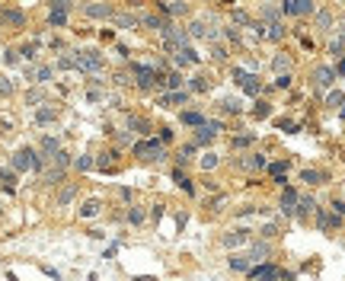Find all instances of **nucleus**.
Instances as JSON below:
<instances>
[{"label": "nucleus", "instance_id": "1", "mask_svg": "<svg viewBox=\"0 0 345 281\" xmlns=\"http://www.w3.org/2000/svg\"><path fill=\"white\" fill-rule=\"evenodd\" d=\"M74 67L77 70H102V54L99 51H74Z\"/></svg>", "mask_w": 345, "mask_h": 281}, {"label": "nucleus", "instance_id": "2", "mask_svg": "<svg viewBox=\"0 0 345 281\" xmlns=\"http://www.w3.org/2000/svg\"><path fill=\"white\" fill-rule=\"evenodd\" d=\"M163 48H166L169 54H179L189 48V35H185V29H169L166 35H163Z\"/></svg>", "mask_w": 345, "mask_h": 281}, {"label": "nucleus", "instance_id": "3", "mask_svg": "<svg viewBox=\"0 0 345 281\" xmlns=\"http://www.w3.org/2000/svg\"><path fill=\"white\" fill-rule=\"evenodd\" d=\"M134 153H138L141 160H147V163H153V160H163V144L160 141H141V144L134 147Z\"/></svg>", "mask_w": 345, "mask_h": 281}, {"label": "nucleus", "instance_id": "4", "mask_svg": "<svg viewBox=\"0 0 345 281\" xmlns=\"http://www.w3.org/2000/svg\"><path fill=\"white\" fill-rule=\"evenodd\" d=\"M233 80H237V83L243 86L249 96H256V93L262 90V86H259V77H256V74H246L243 67H233Z\"/></svg>", "mask_w": 345, "mask_h": 281}, {"label": "nucleus", "instance_id": "5", "mask_svg": "<svg viewBox=\"0 0 345 281\" xmlns=\"http://www.w3.org/2000/svg\"><path fill=\"white\" fill-rule=\"evenodd\" d=\"M246 240H249V230L237 227V230H230V233L221 236V246L224 249H237V246H246Z\"/></svg>", "mask_w": 345, "mask_h": 281}, {"label": "nucleus", "instance_id": "6", "mask_svg": "<svg viewBox=\"0 0 345 281\" xmlns=\"http://www.w3.org/2000/svg\"><path fill=\"white\" fill-rule=\"evenodd\" d=\"M332 80H336V70H332V67H316L313 70V83L320 86V90H329Z\"/></svg>", "mask_w": 345, "mask_h": 281}, {"label": "nucleus", "instance_id": "7", "mask_svg": "<svg viewBox=\"0 0 345 281\" xmlns=\"http://www.w3.org/2000/svg\"><path fill=\"white\" fill-rule=\"evenodd\" d=\"M83 13L90 16V19H109V16H115L109 3H86V7H83Z\"/></svg>", "mask_w": 345, "mask_h": 281}, {"label": "nucleus", "instance_id": "8", "mask_svg": "<svg viewBox=\"0 0 345 281\" xmlns=\"http://www.w3.org/2000/svg\"><path fill=\"white\" fill-rule=\"evenodd\" d=\"M67 10H70V3H64V0H58V3H51V26H64L67 23Z\"/></svg>", "mask_w": 345, "mask_h": 281}, {"label": "nucleus", "instance_id": "9", "mask_svg": "<svg viewBox=\"0 0 345 281\" xmlns=\"http://www.w3.org/2000/svg\"><path fill=\"white\" fill-rule=\"evenodd\" d=\"M284 13H291V16L313 13V3H310V0H288V3H284Z\"/></svg>", "mask_w": 345, "mask_h": 281}, {"label": "nucleus", "instance_id": "10", "mask_svg": "<svg viewBox=\"0 0 345 281\" xmlns=\"http://www.w3.org/2000/svg\"><path fill=\"white\" fill-rule=\"evenodd\" d=\"M217 131H221V122H208V125H201L198 134H195V144H208V141H211Z\"/></svg>", "mask_w": 345, "mask_h": 281}, {"label": "nucleus", "instance_id": "11", "mask_svg": "<svg viewBox=\"0 0 345 281\" xmlns=\"http://www.w3.org/2000/svg\"><path fill=\"white\" fill-rule=\"evenodd\" d=\"M134 77H138V86H141V90H150V86L157 83V74H153L150 67H134Z\"/></svg>", "mask_w": 345, "mask_h": 281}, {"label": "nucleus", "instance_id": "12", "mask_svg": "<svg viewBox=\"0 0 345 281\" xmlns=\"http://www.w3.org/2000/svg\"><path fill=\"white\" fill-rule=\"evenodd\" d=\"M141 26H147V29H160L163 35H166V32L173 29V26H169V23H163L160 16H150V13H147V16H141Z\"/></svg>", "mask_w": 345, "mask_h": 281}, {"label": "nucleus", "instance_id": "13", "mask_svg": "<svg viewBox=\"0 0 345 281\" xmlns=\"http://www.w3.org/2000/svg\"><path fill=\"white\" fill-rule=\"evenodd\" d=\"M185 35L189 38H208V23L205 19H192L189 29H185Z\"/></svg>", "mask_w": 345, "mask_h": 281}, {"label": "nucleus", "instance_id": "14", "mask_svg": "<svg viewBox=\"0 0 345 281\" xmlns=\"http://www.w3.org/2000/svg\"><path fill=\"white\" fill-rule=\"evenodd\" d=\"M281 211H284V214H294V211H297V192H294V189H284V195H281Z\"/></svg>", "mask_w": 345, "mask_h": 281}, {"label": "nucleus", "instance_id": "15", "mask_svg": "<svg viewBox=\"0 0 345 281\" xmlns=\"http://www.w3.org/2000/svg\"><path fill=\"white\" fill-rule=\"evenodd\" d=\"M160 10H163V13H169V16H185V13H189V3L173 0V3H160Z\"/></svg>", "mask_w": 345, "mask_h": 281}, {"label": "nucleus", "instance_id": "16", "mask_svg": "<svg viewBox=\"0 0 345 281\" xmlns=\"http://www.w3.org/2000/svg\"><path fill=\"white\" fill-rule=\"evenodd\" d=\"M61 150V144H58V137H42V157H54V153Z\"/></svg>", "mask_w": 345, "mask_h": 281}, {"label": "nucleus", "instance_id": "17", "mask_svg": "<svg viewBox=\"0 0 345 281\" xmlns=\"http://www.w3.org/2000/svg\"><path fill=\"white\" fill-rule=\"evenodd\" d=\"M173 58H176V64H179V67H185V64H195V61L201 58V54H198V51H192V48H185V51L173 54Z\"/></svg>", "mask_w": 345, "mask_h": 281}, {"label": "nucleus", "instance_id": "18", "mask_svg": "<svg viewBox=\"0 0 345 281\" xmlns=\"http://www.w3.org/2000/svg\"><path fill=\"white\" fill-rule=\"evenodd\" d=\"M3 23H7V26H23L26 23L23 10H3Z\"/></svg>", "mask_w": 345, "mask_h": 281}, {"label": "nucleus", "instance_id": "19", "mask_svg": "<svg viewBox=\"0 0 345 281\" xmlns=\"http://www.w3.org/2000/svg\"><path fill=\"white\" fill-rule=\"evenodd\" d=\"M246 259H249V262H253V259H268V243H253L249 252H246Z\"/></svg>", "mask_w": 345, "mask_h": 281}, {"label": "nucleus", "instance_id": "20", "mask_svg": "<svg viewBox=\"0 0 345 281\" xmlns=\"http://www.w3.org/2000/svg\"><path fill=\"white\" fill-rule=\"evenodd\" d=\"M61 179H64V169H58V166H51V169L42 173V182L45 185H54V182H61Z\"/></svg>", "mask_w": 345, "mask_h": 281}, {"label": "nucleus", "instance_id": "21", "mask_svg": "<svg viewBox=\"0 0 345 281\" xmlns=\"http://www.w3.org/2000/svg\"><path fill=\"white\" fill-rule=\"evenodd\" d=\"M74 195H77V185H64V189L58 192V208L70 205V201H74Z\"/></svg>", "mask_w": 345, "mask_h": 281}, {"label": "nucleus", "instance_id": "22", "mask_svg": "<svg viewBox=\"0 0 345 281\" xmlns=\"http://www.w3.org/2000/svg\"><path fill=\"white\" fill-rule=\"evenodd\" d=\"M115 23L122 26V29H134V26H138L141 19H138L134 13H118V16H115Z\"/></svg>", "mask_w": 345, "mask_h": 281}, {"label": "nucleus", "instance_id": "23", "mask_svg": "<svg viewBox=\"0 0 345 281\" xmlns=\"http://www.w3.org/2000/svg\"><path fill=\"white\" fill-rule=\"evenodd\" d=\"M249 275H253V281H272V278H275V268H272V265H262V268H253Z\"/></svg>", "mask_w": 345, "mask_h": 281}, {"label": "nucleus", "instance_id": "24", "mask_svg": "<svg viewBox=\"0 0 345 281\" xmlns=\"http://www.w3.org/2000/svg\"><path fill=\"white\" fill-rule=\"evenodd\" d=\"M316 224H320L323 230H329V227H339V217H336V214H326V211H320V214H316Z\"/></svg>", "mask_w": 345, "mask_h": 281}, {"label": "nucleus", "instance_id": "25", "mask_svg": "<svg viewBox=\"0 0 345 281\" xmlns=\"http://www.w3.org/2000/svg\"><path fill=\"white\" fill-rule=\"evenodd\" d=\"M99 198H90V201H83V208H80V214H83V217H96V214H99Z\"/></svg>", "mask_w": 345, "mask_h": 281}, {"label": "nucleus", "instance_id": "26", "mask_svg": "<svg viewBox=\"0 0 345 281\" xmlns=\"http://www.w3.org/2000/svg\"><path fill=\"white\" fill-rule=\"evenodd\" d=\"M189 86L201 93V90H208V86H211V77H208V74H195V77L189 80Z\"/></svg>", "mask_w": 345, "mask_h": 281}, {"label": "nucleus", "instance_id": "27", "mask_svg": "<svg viewBox=\"0 0 345 281\" xmlns=\"http://www.w3.org/2000/svg\"><path fill=\"white\" fill-rule=\"evenodd\" d=\"M313 205H316V201H313L310 195H300V198H297V214H300V217H304V214H310V211H313Z\"/></svg>", "mask_w": 345, "mask_h": 281}, {"label": "nucleus", "instance_id": "28", "mask_svg": "<svg viewBox=\"0 0 345 281\" xmlns=\"http://www.w3.org/2000/svg\"><path fill=\"white\" fill-rule=\"evenodd\" d=\"M249 265H253V262H249L246 256H233V259H230V268H233V272H249Z\"/></svg>", "mask_w": 345, "mask_h": 281}, {"label": "nucleus", "instance_id": "29", "mask_svg": "<svg viewBox=\"0 0 345 281\" xmlns=\"http://www.w3.org/2000/svg\"><path fill=\"white\" fill-rule=\"evenodd\" d=\"M185 99H189V93H166V96L160 99V106H169V102H173V106H176V102H185Z\"/></svg>", "mask_w": 345, "mask_h": 281}, {"label": "nucleus", "instance_id": "30", "mask_svg": "<svg viewBox=\"0 0 345 281\" xmlns=\"http://www.w3.org/2000/svg\"><path fill=\"white\" fill-rule=\"evenodd\" d=\"M54 118H58L54 109H38V112H35V122L38 125H48V122H54Z\"/></svg>", "mask_w": 345, "mask_h": 281}, {"label": "nucleus", "instance_id": "31", "mask_svg": "<svg viewBox=\"0 0 345 281\" xmlns=\"http://www.w3.org/2000/svg\"><path fill=\"white\" fill-rule=\"evenodd\" d=\"M221 109L224 112H240L243 106H240V99H233V96H221Z\"/></svg>", "mask_w": 345, "mask_h": 281}, {"label": "nucleus", "instance_id": "32", "mask_svg": "<svg viewBox=\"0 0 345 281\" xmlns=\"http://www.w3.org/2000/svg\"><path fill=\"white\" fill-rule=\"evenodd\" d=\"M345 102V93H339V90H329V96H326V106L329 109H339Z\"/></svg>", "mask_w": 345, "mask_h": 281}, {"label": "nucleus", "instance_id": "33", "mask_svg": "<svg viewBox=\"0 0 345 281\" xmlns=\"http://www.w3.org/2000/svg\"><path fill=\"white\" fill-rule=\"evenodd\" d=\"M284 35V26L281 23H272V26H265V38H272V42H278V38Z\"/></svg>", "mask_w": 345, "mask_h": 281}, {"label": "nucleus", "instance_id": "34", "mask_svg": "<svg viewBox=\"0 0 345 281\" xmlns=\"http://www.w3.org/2000/svg\"><path fill=\"white\" fill-rule=\"evenodd\" d=\"M243 166L246 169H262V166H265V160H262L259 153H253V157H243Z\"/></svg>", "mask_w": 345, "mask_h": 281}, {"label": "nucleus", "instance_id": "35", "mask_svg": "<svg viewBox=\"0 0 345 281\" xmlns=\"http://www.w3.org/2000/svg\"><path fill=\"white\" fill-rule=\"evenodd\" d=\"M300 179H304V182H310V185H316V182H323V173H316V169H304V173H300Z\"/></svg>", "mask_w": 345, "mask_h": 281}, {"label": "nucleus", "instance_id": "36", "mask_svg": "<svg viewBox=\"0 0 345 281\" xmlns=\"http://www.w3.org/2000/svg\"><path fill=\"white\" fill-rule=\"evenodd\" d=\"M182 122L185 125H205V115L201 112H182Z\"/></svg>", "mask_w": 345, "mask_h": 281}, {"label": "nucleus", "instance_id": "37", "mask_svg": "<svg viewBox=\"0 0 345 281\" xmlns=\"http://www.w3.org/2000/svg\"><path fill=\"white\" fill-rule=\"evenodd\" d=\"M160 83H163V86H169V90L176 93V90H179V83H182V77H179V74H169V77H163Z\"/></svg>", "mask_w": 345, "mask_h": 281}, {"label": "nucleus", "instance_id": "38", "mask_svg": "<svg viewBox=\"0 0 345 281\" xmlns=\"http://www.w3.org/2000/svg\"><path fill=\"white\" fill-rule=\"evenodd\" d=\"M198 166H201V169H214V166H217V153H205Z\"/></svg>", "mask_w": 345, "mask_h": 281}, {"label": "nucleus", "instance_id": "39", "mask_svg": "<svg viewBox=\"0 0 345 281\" xmlns=\"http://www.w3.org/2000/svg\"><path fill=\"white\" fill-rule=\"evenodd\" d=\"M262 19H265V26H272L278 19V10L275 7H262Z\"/></svg>", "mask_w": 345, "mask_h": 281}, {"label": "nucleus", "instance_id": "40", "mask_svg": "<svg viewBox=\"0 0 345 281\" xmlns=\"http://www.w3.org/2000/svg\"><path fill=\"white\" fill-rule=\"evenodd\" d=\"M42 99H45V90H29L26 93V102H29V106H35V102H42Z\"/></svg>", "mask_w": 345, "mask_h": 281}, {"label": "nucleus", "instance_id": "41", "mask_svg": "<svg viewBox=\"0 0 345 281\" xmlns=\"http://www.w3.org/2000/svg\"><path fill=\"white\" fill-rule=\"evenodd\" d=\"M316 26H320V29H329V26H332V16L326 13V10H323V13H316Z\"/></svg>", "mask_w": 345, "mask_h": 281}, {"label": "nucleus", "instance_id": "42", "mask_svg": "<svg viewBox=\"0 0 345 281\" xmlns=\"http://www.w3.org/2000/svg\"><path fill=\"white\" fill-rule=\"evenodd\" d=\"M272 67H275V70H288V67H291V58H284V54H278L275 61H272Z\"/></svg>", "mask_w": 345, "mask_h": 281}, {"label": "nucleus", "instance_id": "43", "mask_svg": "<svg viewBox=\"0 0 345 281\" xmlns=\"http://www.w3.org/2000/svg\"><path fill=\"white\" fill-rule=\"evenodd\" d=\"M211 51H214V58H217V61H224V58H227V48H224V45H217V42H211Z\"/></svg>", "mask_w": 345, "mask_h": 281}, {"label": "nucleus", "instance_id": "44", "mask_svg": "<svg viewBox=\"0 0 345 281\" xmlns=\"http://www.w3.org/2000/svg\"><path fill=\"white\" fill-rule=\"evenodd\" d=\"M13 93V83H10L7 77H0V96H10Z\"/></svg>", "mask_w": 345, "mask_h": 281}, {"label": "nucleus", "instance_id": "45", "mask_svg": "<svg viewBox=\"0 0 345 281\" xmlns=\"http://www.w3.org/2000/svg\"><path fill=\"white\" fill-rule=\"evenodd\" d=\"M35 80H42V83H45V80H51V67H38V70H35Z\"/></svg>", "mask_w": 345, "mask_h": 281}, {"label": "nucleus", "instance_id": "46", "mask_svg": "<svg viewBox=\"0 0 345 281\" xmlns=\"http://www.w3.org/2000/svg\"><path fill=\"white\" fill-rule=\"evenodd\" d=\"M275 233H278V224H275V220H268L265 227H262V236H275Z\"/></svg>", "mask_w": 345, "mask_h": 281}, {"label": "nucleus", "instance_id": "47", "mask_svg": "<svg viewBox=\"0 0 345 281\" xmlns=\"http://www.w3.org/2000/svg\"><path fill=\"white\" fill-rule=\"evenodd\" d=\"M128 125H131L134 131H147V122H144V118H128Z\"/></svg>", "mask_w": 345, "mask_h": 281}, {"label": "nucleus", "instance_id": "48", "mask_svg": "<svg viewBox=\"0 0 345 281\" xmlns=\"http://www.w3.org/2000/svg\"><path fill=\"white\" fill-rule=\"evenodd\" d=\"M342 48H345V38H332V42H329V51H342Z\"/></svg>", "mask_w": 345, "mask_h": 281}, {"label": "nucleus", "instance_id": "49", "mask_svg": "<svg viewBox=\"0 0 345 281\" xmlns=\"http://www.w3.org/2000/svg\"><path fill=\"white\" fill-rule=\"evenodd\" d=\"M233 19H237V23H249V13H246V10H233Z\"/></svg>", "mask_w": 345, "mask_h": 281}, {"label": "nucleus", "instance_id": "50", "mask_svg": "<svg viewBox=\"0 0 345 281\" xmlns=\"http://www.w3.org/2000/svg\"><path fill=\"white\" fill-rule=\"evenodd\" d=\"M128 217H131V224H141V220H144V211H138V208H131V214H128Z\"/></svg>", "mask_w": 345, "mask_h": 281}, {"label": "nucleus", "instance_id": "51", "mask_svg": "<svg viewBox=\"0 0 345 281\" xmlns=\"http://www.w3.org/2000/svg\"><path fill=\"white\" fill-rule=\"evenodd\" d=\"M58 67H61V70H67V67H74V54H70V58H67V54H64L61 61H58Z\"/></svg>", "mask_w": 345, "mask_h": 281}, {"label": "nucleus", "instance_id": "52", "mask_svg": "<svg viewBox=\"0 0 345 281\" xmlns=\"http://www.w3.org/2000/svg\"><path fill=\"white\" fill-rule=\"evenodd\" d=\"M77 169H93V160L90 157H80V160H77Z\"/></svg>", "mask_w": 345, "mask_h": 281}, {"label": "nucleus", "instance_id": "53", "mask_svg": "<svg viewBox=\"0 0 345 281\" xmlns=\"http://www.w3.org/2000/svg\"><path fill=\"white\" fill-rule=\"evenodd\" d=\"M23 58H29V61H32V58H35V42H29V45L23 48Z\"/></svg>", "mask_w": 345, "mask_h": 281}, {"label": "nucleus", "instance_id": "54", "mask_svg": "<svg viewBox=\"0 0 345 281\" xmlns=\"http://www.w3.org/2000/svg\"><path fill=\"white\" fill-rule=\"evenodd\" d=\"M249 141H253V137H249V134H246V137H233V147H246V144H249Z\"/></svg>", "mask_w": 345, "mask_h": 281}, {"label": "nucleus", "instance_id": "55", "mask_svg": "<svg viewBox=\"0 0 345 281\" xmlns=\"http://www.w3.org/2000/svg\"><path fill=\"white\" fill-rule=\"evenodd\" d=\"M339 70H345V54H342V61H339Z\"/></svg>", "mask_w": 345, "mask_h": 281}]
</instances>
